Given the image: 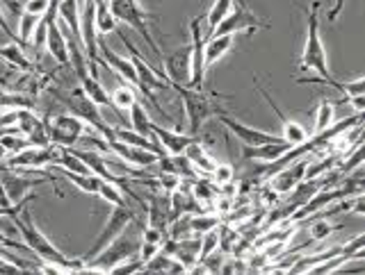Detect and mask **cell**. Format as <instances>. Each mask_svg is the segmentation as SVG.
Listing matches in <instances>:
<instances>
[{
    "label": "cell",
    "mask_w": 365,
    "mask_h": 275,
    "mask_svg": "<svg viewBox=\"0 0 365 275\" xmlns=\"http://www.w3.org/2000/svg\"><path fill=\"white\" fill-rule=\"evenodd\" d=\"M233 5H235V0H215L212 3V7L208 9V14L203 16V26H205V32H203V37L208 39V37H212V32H215V28L220 26V23L226 18V14L228 11L233 9Z\"/></svg>",
    "instance_id": "83f0119b"
},
{
    "label": "cell",
    "mask_w": 365,
    "mask_h": 275,
    "mask_svg": "<svg viewBox=\"0 0 365 275\" xmlns=\"http://www.w3.org/2000/svg\"><path fill=\"white\" fill-rule=\"evenodd\" d=\"M0 182H3L5 193L11 205L23 203L28 196V191L34 187H41L46 182H55V176H41V178H28L23 176L19 168H9V166H0Z\"/></svg>",
    "instance_id": "8fae6325"
},
{
    "label": "cell",
    "mask_w": 365,
    "mask_h": 275,
    "mask_svg": "<svg viewBox=\"0 0 365 275\" xmlns=\"http://www.w3.org/2000/svg\"><path fill=\"white\" fill-rule=\"evenodd\" d=\"M9 157V153H7V148L3 146V144H0V166H3L5 164V159Z\"/></svg>",
    "instance_id": "f907efd6"
},
{
    "label": "cell",
    "mask_w": 365,
    "mask_h": 275,
    "mask_svg": "<svg viewBox=\"0 0 365 275\" xmlns=\"http://www.w3.org/2000/svg\"><path fill=\"white\" fill-rule=\"evenodd\" d=\"M117 32H119V37H121V41L128 45V50H130V60H133V64H135V71H137V82H140V91L142 94L151 100V105L163 114L165 119H171L169 114H165V109L160 107V102L155 100V91H169L171 89V82L167 80V75L165 73H158L155 68L148 64V60H144L142 57V53H137L135 50V45L128 41V37L117 28Z\"/></svg>",
    "instance_id": "277c9868"
},
{
    "label": "cell",
    "mask_w": 365,
    "mask_h": 275,
    "mask_svg": "<svg viewBox=\"0 0 365 275\" xmlns=\"http://www.w3.org/2000/svg\"><path fill=\"white\" fill-rule=\"evenodd\" d=\"M133 223H135V212L128 207V205H112L110 216H108L106 225H103V230L98 232V237L94 239L91 248L80 259H83V261L91 259L96 253H101V250L106 248L110 242H114V239H117L123 230H128Z\"/></svg>",
    "instance_id": "52a82bcc"
},
{
    "label": "cell",
    "mask_w": 365,
    "mask_h": 275,
    "mask_svg": "<svg viewBox=\"0 0 365 275\" xmlns=\"http://www.w3.org/2000/svg\"><path fill=\"white\" fill-rule=\"evenodd\" d=\"M334 123H336V105L329 98H322V100L317 102V109H315V128H313V134H319V132L329 130Z\"/></svg>",
    "instance_id": "4dcf8cb0"
},
{
    "label": "cell",
    "mask_w": 365,
    "mask_h": 275,
    "mask_svg": "<svg viewBox=\"0 0 365 275\" xmlns=\"http://www.w3.org/2000/svg\"><path fill=\"white\" fill-rule=\"evenodd\" d=\"M163 68L171 87H187L190 82V45L163 55Z\"/></svg>",
    "instance_id": "2e32d148"
},
{
    "label": "cell",
    "mask_w": 365,
    "mask_h": 275,
    "mask_svg": "<svg viewBox=\"0 0 365 275\" xmlns=\"http://www.w3.org/2000/svg\"><path fill=\"white\" fill-rule=\"evenodd\" d=\"M106 153L117 155L119 159H123L125 164H130L135 168H148V166H155L160 162V157L151 151H146V148L128 146V144H121L117 139H106Z\"/></svg>",
    "instance_id": "9a60e30c"
},
{
    "label": "cell",
    "mask_w": 365,
    "mask_h": 275,
    "mask_svg": "<svg viewBox=\"0 0 365 275\" xmlns=\"http://www.w3.org/2000/svg\"><path fill=\"white\" fill-rule=\"evenodd\" d=\"M0 60H5L7 64H11L23 73H32L34 71L30 57L26 55V50H23V43H19V41H9L5 45H0Z\"/></svg>",
    "instance_id": "d4e9b609"
},
{
    "label": "cell",
    "mask_w": 365,
    "mask_h": 275,
    "mask_svg": "<svg viewBox=\"0 0 365 275\" xmlns=\"http://www.w3.org/2000/svg\"><path fill=\"white\" fill-rule=\"evenodd\" d=\"M46 37H48V16L43 14L39 18V23H37V28H34L28 43L34 45V48H46Z\"/></svg>",
    "instance_id": "60d3db41"
},
{
    "label": "cell",
    "mask_w": 365,
    "mask_h": 275,
    "mask_svg": "<svg viewBox=\"0 0 365 275\" xmlns=\"http://www.w3.org/2000/svg\"><path fill=\"white\" fill-rule=\"evenodd\" d=\"M142 269H144V261L135 255L130 259H123L121 264L112 266L110 273H114V275H133V273H142Z\"/></svg>",
    "instance_id": "ab89813d"
},
{
    "label": "cell",
    "mask_w": 365,
    "mask_h": 275,
    "mask_svg": "<svg viewBox=\"0 0 365 275\" xmlns=\"http://www.w3.org/2000/svg\"><path fill=\"white\" fill-rule=\"evenodd\" d=\"M342 7H345V0H336L334 7H331V9L327 11V21H331V23L338 21V16L342 14Z\"/></svg>",
    "instance_id": "c3c4849f"
},
{
    "label": "cell",
    "mask_w": 365,
    "mask_h": 275,
    "mask_svg": "<svg viewBox=\"0 0 365 275\" xmlns=\"http://www.w3.org/2000/svg\"><path fill=\"white\" fill-rule=\"evenodd\" d=\"M137 100V94L130 85H121L112 91V105H114V112L121 114V112H128L130 105Z\"/></svg>",
    "instance_id": "d6a6232c"
},
{
    "label": "cell",
    "mask_w": 365,
    "mask_h": 275,
    "mask_svg": "<svg viewBox=\"0 0 365 275\" xmlns=\"http://www.w3.org/2000/svg\"><path fill=\"white\" fill-rule=\"evenodd\" d=\"M0 144H3L7 148V153L9 155H14L19 151H23V148H28L30 141H28V136L26 134H21L16 130H5L3 134H0Z\"/></svg>",
    "instance_id": "e575fe53"
},
{
    "label": "cell",
    "mask_w": 365,
    "mask_h": 275,
    "mask_svg": "<svg viewBox=\"0 0 365 275\" xmlns=\"http://www.w3.org/2000/svg\"><path fill=\"white\" fill-rule=\"evenodd\" d=\"M39 18H41V16H37V14H30V11H26V9L21 11V14H19V30H16L19 43L26 45V43L30 41V37H32L34 28H37Z\"/></svg>",
    "instance_id": "836d02e7"
},
{
    "label": "cell",
    "mask_w": 365,
    "mask_h": 275,
    "mask_svg": "<svg viewBox=\"0 0 365 275\" xmlns=\"http://www.w3.org/2000/svg\"><path fill=\"white\" fill-rule=\"evenodd\" d=\"M210 178H212V185H215L217 189H222V187H226V185H233V180H235V168H233L231 164H217V166L212 168Z\"/></svg>",
    "instance_id": "8d00e7d4"
},
{
    "label": "cell",
    "mask_w": 365,
    "mask_h": 275,
    "mask_svg": "<svg viewBox=\"0 0 365 275\" xmlns=\"http://www.w3.org/2000/svg\"><path fill=\"white\" fill-rule=\"evenodd\" d=\"M182 155H185L190 159V164L199 171V176H210L212 173V168L220 164L217 159L212 157V153L205 148L199 139H194L185 151H182Z\"/></svg>",
    "instance_id": "44dd1931"
},
{
    "label": "cell",
    "mask_w": 365,
    "mask_h": 275,
    "mask_svg": "<svg viewBox=\"0 0 365 275\" xmlns=\"http://www.w3.org/2000/svg\"><path fill=\"white\" fill-rule=\"evenodd\" d=\"M215 119L220 121V123L224 125V128H226L228 132H231L242 146H262V144H279V141H285L283 136L269 134V132H265V130L251 128V125H247V123H240V121L231 119L226 112L217 114Z\"/></svg>",
    "instance_id": "4fadbf2b"
},
{
    "label": "cell",
    "mask_w": 365,
    "mask_h": 275,
    "mask_svg": "<svg viewBox=\"0 0 365 275\" xmlns=\"http://www.w3.org/2000/svg\"><path fill=\"white\" fill-rule=\"evenodd\" d=\"M176 89L178 98L182 100V109H185L187 119V132L199 134L203 123L208 119H215L217 114H222V98H228L226 94H205L203 89H190V87H171Z\"/></svg>",
    "instance_id": "3957f363"
},
{
    "label": "cell",
    "mask_w": 365,
    "mask_h": 275,
    "mask_svg": "<svg viewBox=\"0 0 365 275\" xmlns=\"http://www.w3.org/2000/svg\"><path fill=\"white\" fill-rule=\"evenodd\" d=\"M23 9L30 11V14H37V16H43L46 11L51 9V0H28Z\"/></svg>",
    "instance_id": "7bdbcfd3"
},
{
    "label": "cell",
    "mask_w": 365,
    "mask_h": 275,
    "mask_svg": "<svg viewBox=\"0 0 365 275\" xmlns=\"http://www.w3.org/2000/svg\"><path fill=\"white\" fill-rule=\"evenodd\" d=\"M160 250H163V244H151V242H140V250H137V257H140L144 264L148 259H153Z\"/></svg>",
    "instance_id": "b9f144b4"
},
{
    "label": "cell",
    "mask_w": 365,
    "mask_h": 275,
    "mask_svg": "<svg viewBox=\"0 0 365 275\" xmlns=\"http://www.w3.org/2000/svg\"><path fill=\"white\" fill-rule=\"evenodd\" d=\"M110 9H112L114 18L128 23L133 30L140 32L144 37V41L148 43V48H151L160 57V60H163V53H160L158 41L153 39V34H151V26H148V21H158V14L146 11L140 0H110Z\"/></svg>",
    "instance_id": "5b68a950"
},
{
    "label": "cell",
    "mask_w": 365,
    "mask_h": 275,
    "mask_svg": "<svg viewBox=\"0 0 365 275\" xmlns=\"http://www.w3.org/2000/svg\"><path fill=\"white\" fill-rule=\"evenodd\" d=\"M0 30H3V34L9 39V41H19V37H16V32L9 28V23H7V16H5V9H3V5H0Z\"/></svg>",
    "instance_id": "f6af8a7d"
},
{
    "label": "cell",
    "mask_w": 365,
    "mask_h": 275,
    "mask_svg": "<svg viewBox=\"0 0 365 275\" xmlns=\"http://www.w3.org/2000/svg\"><path fill=\"white\" fill-rule=\"evenodd\" d=\"M215 207H217V214H226V212H231L233 200L226 198V196H220V198L215 196Z\"/></svg>",
    "instance_id": "7dc6e473"
},
{
    "label": "cell",
    "mask_w": 365,
    "mask_h": 275,
    "mask_svg": "<svg viewBox=\"0 0 365 275\" xmlns=\"http://www.w3.org/2000/svg\"><path fill=\"white\" fill-rule=\"evenodd\" d=\"M78 82H80V89H83L85 94H87L91 100H94L98 107H110V109H114V105H112V96L106 91V87H103V82H101V77H98V75L87 73L85 77H80Z\"/></svg>",
    "instance_id": "cb8c5ba5"
},
{
    "label": "cell",
    "mask_w": 365,
    "mask_h": 275,
    "mask_svg": "<svg viewBox=\"0 0 365 275\" xmlns=\"http://www.w3.org/2000/svg\"><path fill=\"white\" fill-rule=\"evenodd\" d=\"M222 219L217 212H197V214H190V227H192V234L201 237L203 232L208 230H215V227H220Z\"/></svg>",
    "instance_id": "1f68e13d"
},
{
    "label": "cell",
    "mask_w": 365,
    "mask_h": 275,
    "mask_svg": "<svg viewBox=\"0 0 365 275\" xmlns=\"http://www.w3.org/2000/svg\"><path fill=\"white\" fill-rule=\"evenodd\" d=\"M288 148H292L288 141L279 144H262V146H242V157L245 159H256V162L269 164L274 159H279Z\"/></svg>",
    "instance_id": "7402d4cb"
},
{
    "label": "cell",
    "mask_w": 365,
    "mask_h": 275,
    "mask_svg": "<svg viewBox=\"0 0 365 275\" xmlns=\"http://www.w3.org/2000/svg\"><path fill=\"white\" fill-rule=\"evenodd\" d=\"M19 273H23V271L14 264V261L0 253V275H19Z\"/></svg>",
    "instance_id": "ee69618b"
},
{
    "label": "cell",
    "mask_w": 365,
    "mask_h": 275,
    "mask_svg": "<svg viewBox=\"0 0 365 275\" xmlns=\"http://www.w3.org/2000/svg\"><path fill=\"white\" fill-rule=\"evenodd\" d=\"M16 232V225L11 216H0V234H14Z\"/></svg>",
    "instance_id": "bcb514c9"
},
{
    "label": "cell",
    "mask_w": 365,
    "mask_h": 275,
    "mask_svg": "<svg viewBox=\"0 0 365 275\" xmlns=\"http://www.w3.org/2000/svg\"><path fill=\"white\" fill-rule=\"evenodd\" d=\"M128 119H130V130H135V132H140V134L148 136V139H155L153 132H151V123H153V119L148 117L146 107L142 105L140 100H135L133 105H130V109H128Z\"/></svg>",
    "instance_id": "f1b7e54d"
},
{
    "label": "cell",
    "mask_w": 365,
    "mask_h": 275,
    "mask_svg": "<svg viewBox=\"0 0 365 275\" xmlns=\"http://www.w3.org/2000/svg\"><path fill=\"white\" fill-rule=\"evenodd\" d=\"M144 212H146V225L155 227V230L167 234V227H169V221H171L169 203L160 198L158 193H151V196H148V205L144 207Z\"/></svg>",
    "instance_id": "ffe728a7"
},
{
    "label": "cell",
    "mask_w": 365,
    "mask_h": 275,
    "mask_svg": "<svg viewBox=\"0 0 365 275\" xmlns=\"http://www.w3.org/2000/svg\"><path fill=\"white\" fill-rule=\"evenodd\" d=\"M151 132L158 139V144L165 148L167 155H180L185 148L197 139V134H185V132H178V130H171V128H163V125H158L155 121L151 123Z\"/></svg>",
    "instance_id": "d6986e66"
},
{
    "label": "cell",
    "mask_w": 365,
    "mask_h": 275,
    "mask_svg": "<svg viewBox=\"0 0 365 275\" xmlns=\"http://www.w3.org/2000/svg\"><path fill=\"white\" fill-rule=\"evenodd\" d=\"M203 16L190 21V89H203L205 82V37H203Z\"/></svg>",
    "instance_id": "9c48e42d"
},
{
    "label": "cell",
    "mask_w": 365,
    "mask_h": 275,
    "mask_svg": "<svg viewBox=\"0 0 365 275\" xmlns=\"http://www.w3.org/2000/svg\"><path fill=\"white\" fill-rule=\"evenodd\" d=\"M233 34H212L205 39V68H212L217 62L224 60L226 53L233 48Z\"/></svg>",
    "instance_id": "603a6c76"
},
{
    "label": "cell",
    "mask_w": 365,
    "mask_h": 275,
    "mask_svg": "<svg viewBox=\"0 0 365 275\" xmlns=\"http://www.w3.org/2000/svg\"><path fill=\"white\" fill-rule=\"evenodd\" d=\"M30 146H51V139H48V128H46V121L41 119L34 128L26 134Z\"/></svg>",
    "instance_id": "f35d334b"
},
{
    "label": "cell",
    "mask_w": 365,
    "mask_h": 275,
    "mask_svg": "<svg viewBox=\"0 0 365 275\" xmlns=\"http://www.w3.org/2000/svg\"><path fill=\"white\" fill-rule=\"evenodd\" d=\"M235 5H240V7H245V5H247V0H235Z\"/></svg>",
    "instance_id": "816d5d0a"
},
{
    "label": "cell",
    "mask_w": 365,
    "mask_h": 275,
    "mask_svg": "<svg viewBox=\"0 0 365 275\" xmlns=\"http://www.w3.org/2000/svg\"><path fill=\"white\" fill-rule=\"evenodd\" d=\"M308 159H311V155H304L299 159H294V162H290L288 166H283L281 171H277L274 176H269L267 182H269L272 193H277V196H285V193H290L302 180H306Z\"/></svg>",
    "instance_id": "5bb4252c"
},
{
    "label": "cell",
    "mask_w": 365,
    "mask_h": 275,
    "mask_svg": "<svg viewBox=\"0 0 365 275\" xmlns=\"http://www.w3.org/2000/svg\"><path fill=\"white\" fill-rule=\"evenodd\" d=\"M342 225H331L329 221H315L313 225H311V242H315V244H319V242H324V239H329L334 232H338Z\"/></svg>",
    "instance_id": "74e56055"
},
{
    "label": "cell",
    "mask_w": 365,
    "mask_h": 275,
    "mask_svg": "<svg viewBox=\"0 0 365 275\" xmlns=\"http://www.w3.org/2000/svg\"><path fill=\"white\" fill-rule=\"evenodd\" d=\"M96 3V32L98 37H106L110 32H117L119 21L114 18L110 9V0H94Z\"/></svg>",
    "instance_id": "f546056e"
},
{
    "label": "cell",
    "mask_w": 365,
    "mask_h": 275,
    "mask_svg": "<svg viewBox=\"0 0 365 275\" xmlns=\"http://www.w3.org/2000/svg\"><path fill=\"white\" fill-rule=\"evenodd\" d=\"M185 271L187 269L182 266L174 255L165 253V250H160V253L153 259H148L142 269V273H185Z\"/></svg>",
    "instance_id": "4316f807"
},
{
    "label": "cell",
    "mask_w": 365,
    "mask_h": 275,
    "mask_svg": "<svg viewBox=\"0 0 365 275\" xmlns=\"http://www.w3.org/2000/svg\"><path fill=\"white\" fill-rule=\"evenodd\" d=\"M46 128H48L51 146L73 148L80 139H83V134L87 130V123L83 119L73 117L71 112H66V114H57V117L46 121Z\"/></svg>",
    "instance_id": "ba28073f"
},
{
    "label": "cell",
    "mask_w": 365,
    "mask_h": 275,
    "mask_svg": "<svg viewBox=\"0 0 365 275\" xmlns=\"http://www.w3.org/2000/svg\"><path fill=\"white\" fill-rule=\"evenodd\" d=\"M14 225H16V232L23 237V244H26V248L32 250V255L37 257L39 261H55V264L73 269L76 273H83L85 261L83 259H68L60 248H55L51 244V239L39 230L37 223H34L28 205L14 216Z\"/></svg>",
    "instance_id": "6da1fadb"
},
{
    "label": "cell",
    "mask_w": 365,
    "mask_h": 275,
    "mask_svg": "<svg viewBox=\"0 0 365 275\" xmlns=\"http://www.w3.org/2000/svg\"><path fill=\"white\" fill-rule=\"evenodd\" d=\"M98 198L103 203H108L110 207H112V205H128V203H125V193L117 185H114V182H106V180H103V185L98 189Z\"/></svg>",
    "instance_id": "d590c367"
},
{
    "label": "cell",
    "mask_w": 365,
    "mask_h": 275,
    "mask_svg": "<svg viewBox=\"0 0 365 275\" xmlns=\"http://www.w3.org/2000/svg\"><path fill=\"white\" fill-rule=\"evenodd\" d=\"M272 26L267 21L258 18L254 11H251L247 5L240 7V5H233V9L228 11L226 18L220 23V26L215 28L212 34H249V37H254L256 32L260 30H269Z\"/></svg>",
    "instance_id": "30bf717a"
},
{
    "label": "cell",
    "mask_w": 365,
    "mask_h": 275,
    "mask_svg": "<svg viewBox=\"0 0 365 275\" xmlns=\"http://www.w3.org/2000/svg\"><path fill=\"white\" fill-rule=\"evenodd\" d=\"M55 146H28L23 151L9 155L3 166L19 168V171H46L55 162Z\"/></svg>",
    "instance_id": "7c38bea8"
},
{
    "label": "cell",
    "mask_w": 365,
    "mask_h": 275,
    "mask_svg": "<svg viewBox=\"0 0 365 275\" xmlns=\"http://www.w3.org/2000/svg\"><path fill=\"white\" fill-rule=\"evenodd\" d=\"M60 176L78 191L87 193V196H98V189L103 185V178H98L96 173H71V171L60 168Z\"/></svg>",
    "instance_id": "484cf974"
},
{
    "label": "cell",
    "mask_w": 365,
    "mask_h": 275,
    "mask_svg": "<svg viewBox=\"0 0 365 275\" xmlns=\"http://www.w3.org/2000/svg\"><path fill=\"white\" fill-rule=\"evenodd\" d=\"M62 98V102L68 107V112L73 114V117L78 119H83L89 128H94L96 132H101L106 139H110L112 136V125L103 119V114H101V107L96 105L94 100H91L83 89H73V91H66V94H57Z\"/></svg>",
    "instance_id": "8992f818"
},
{
    "label": "cell",
    "mask_w": 365,
    "mask_h": 275,
    "mask_svg": "<svg viewBox=\"0 0 365 275\" xmlns=\"http://www.w3.org/2000/svg\"><path fill=\"white\" fill-rule=\"evenodd\" d=\"M46 16H48V37H46V50L51 53L55 64L68 66L66 37H64V30L60 26V21H57V14H55V11H46Z\"/></svg>",
    "instance_id": "ac0fdd59"
},
{
    "label": "cell",
    "mask_w": 365,
    "mask_h": 275,
    "mask_svg": "<svg viewBox=\"0 0 365 275\" xmlns=\"http://www.w3.org/2000/svg\"><path fill=\"white\" fill-rule=\"evenodd\" d=\"M0 5H3V9H7V11H14L16 16L23 11V5H19L16 0H0Z\"/></svg>",
    "instance_id": "681fc988"
},
{
    "label": "cell",
    "mask_w": 365,
    "mask_h": 275,
    "mask_svg": "<svg viewBox=\"0 0 365 275\" xmlns=\"http://www.w3.org/2000/svg\"><path fill=\"white\" fill-rule=\"evenodd\" d=\"M319 9H322V3H319V0L304 3L306 41H304L299 68L302 71H308V73H315L322 80H329L334 75H331V68H329V57H327V48H324V41H322V32H319Z\"/></svg>",
    "instance_id": "7a4b0ae2"
},
{
    "label": "cell",
    "mask_w": 365,
    "mask_h": 275,
    "mask_svg": "<svg viewBox=\"0 0 365 275\" xmlns=\"http://www.w3.org/2000/svg\"><path fill=\"white\" fill-rule=\"evenodd\" d=\"M258 94L267 100V105L272 107V112L277 114V119L281 121V128H283V139L288 141L290 146H299V144H304L308 136H311V132H308L304 125L299 123V121H292V119H288L285 117V114L281 112V107L277 105V102H274V98L269 96V91L267 89H262V87H258Z\"/></svg>",
    "instance_id": "e0dca14e"
}]
</instances>
